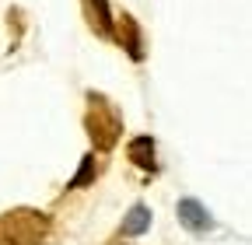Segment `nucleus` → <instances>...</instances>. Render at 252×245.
Segmentation results:
<instances>
[{"instance_id": "obj_6", "label": "nucleus", "mask_w": 252, "mask_h": 245, "mask_svg": "<svg viewBox=\"0 0 252 245\" xmlns=\"http://www.w3.org/2000/svg\"><path fill=\"white\" fill-rule=\"evenodd\" d=\"M119 21H123V32H119V39H126V53H130L133 60H144V46H140V32H137L133 18H130V14H123Z\"/></svg>"}, {"instance_id": "obj_5", "label": "nucleus", "mask_w": 252, "mask_h": 245, "mask_svg": "<svg viewBox=\"0 0 252 245\" xmlns=\"http://www.w3.org/2000/svg\"><path fill=\"white\" fill-rule=\"evenodd\" d=\"M147 228H151V207H144V203L130 207V214L123 217V235L133 238V235H144Z\"/></svg>"}, {"instance_id": "obj_7", "label": "nucleus", "mask_w": 252, "mask_h": 245, "mask_svg": "<svg viewBox=\"0 0 252 245\" xmlns=\"http://www.w3.org/2000/svg\"><path fill=\"white\" fill-rule=\"evenodd\" d=\"M88 11H91V18H94V25H98V32H112V14H109V4L105 0H88Z\"/></svg>"}, {"instance_id": "obj_3", "label": "nucleus", "mask_w": 252, "mask_h": 245, "mask_svg": "<svg viewBox=\"0 0 252 245\" xmlns=\"http://www.w3.org/2000/svg\"><path fill=\"white\" fill-rule=\"evenodd\" d=\"M179 224L189 228L193 235H207L214 231V217H210V210L196 200H179Z\"/></svg>"}, {"instance_id": "obj_4", "label": "nucleus", "mask_w": 252, "mask_h": 245, "mask_svg": "<svg viewBox=\"0 0 252 245\" xmlns=\"http://www.w3.org/2000/svg\"><path fill=\"white\" fill-rule=\"evenodd\" d=\"M126 154H130V161H133L137 168L154 172V140H151V137H133L130 147H126Z\"/></svg>"}, {"instance_id": "obj_2", "label": "nucleus", "mask_w": 252, "mask_h": 245, "mask_svg": "<svg viewBox=\"0 0 252 245\" xmlns=\"http://www.w3.org/2000/svg\"><path fill=\"white\" fill-rule=\"evenodd\" d=\"M91 109H88V130H91V140L98 151H109L119 133H123V119L116 112V105L105 98V95H88Z\"/></svg>"}, {"instance_id": "obj_8", "label": "nucleus", "mask_w": 252, "mask_h": 245, "mask_svg": "<svg viewBox=\"0 0 252 245\" xmlns=\"http://www.w3.org/2000/svg\"><path fill=\"white\" fill-rule=\"evenodd\" d=\"M91 179H94V154H84V161H81V172L70 179V189H81V186H88Z\"/></svg>"}, {"instance_id": "obj_1", "label": "nucleus", "mask_w": 252, "mask_h": 245, "mask_svg": "<svg viewBox=\"0 0 252 245\" xmlns=\"http://www.w3.org/2000/svg\"><path fill=\"white\" fill-rule=\"evenodd\" d=\"M46 231H49V217L28 207L0 217V245H42Z\"/></svg>"}]
</instances>
